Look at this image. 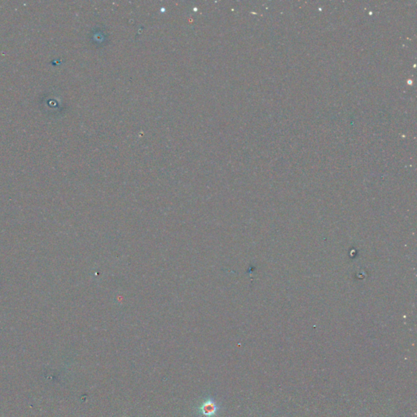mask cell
<instances>
[{"label": "cell", "mask_w": 417, "mask_h": 417, "mask_svg": "<svg viewBox=\"0 0 417 417\" xmlns=\"http://www.w3.org/2000/svg\"><path fill=\"white\" fill-rule=\"evenodd\" d=\"M217 411V404L213 400H207L199 407V412L203 417L215 416Z\"/></svg>", "instance_id": "6da1fadb"}]
</instances>
